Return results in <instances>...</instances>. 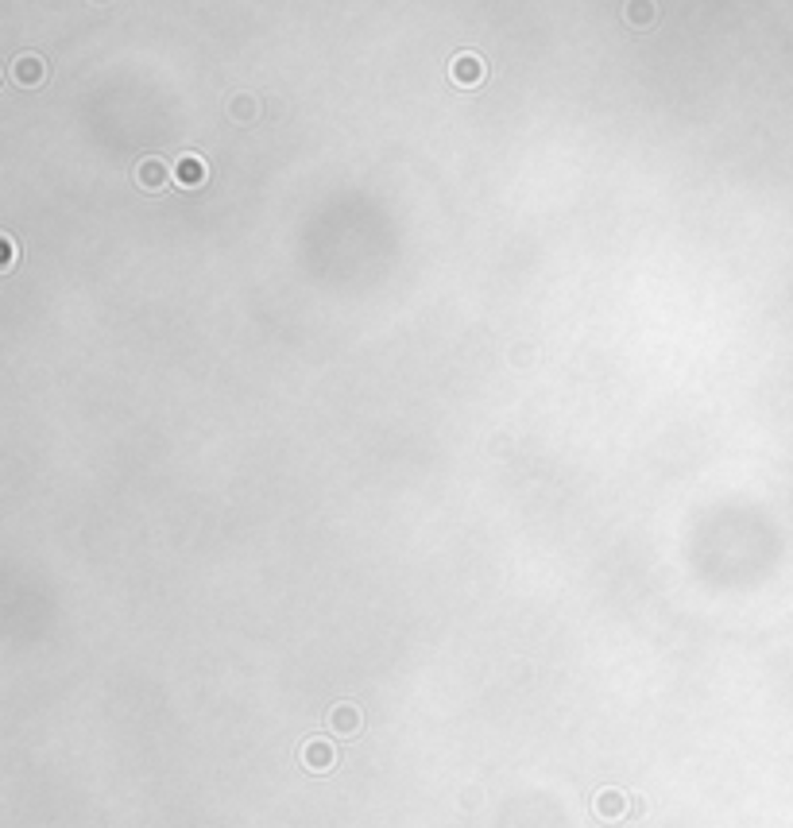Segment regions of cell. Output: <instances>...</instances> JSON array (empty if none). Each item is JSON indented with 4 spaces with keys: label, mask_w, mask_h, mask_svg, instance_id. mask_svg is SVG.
Returning <instances> with one entry per match:
<instances>
[{
    "label": "cell",
    "mask_w": 793,
    "mask_h": 828,
    "mask_svg": "<svg viewBox=\"0 0 793 828\" xmlns=\"http://www.w3.org/2000/svg\"><path fill=\"white\" fill-rule=\"evenodd\" d=\"M302 763H306V771L325 774V771H330V766L337 763V748H333L330 740L313 736V740H306V748H302Z\"/></svg>",
    "instance_id": "6da1fadb"
},
{
    "label": "cell",
    "mask_w": 793,
    "mask_h": 828,
    "mask_svg": "<svg viewBox=\"0 0 793 828\" xmlns=\"http://www.w3.org/2000/svg\"><path fill=\"white\" fill-rule=\"evenodd\" d=\"M631 801L635 798H627L623 790H600L597 794V817L600 821H620L631 813Z\"/></svg>",
    "instance_id": "7a4b0ae2"
},
{
    "label": "cell",
    "mask_w": 793,
    "mask_h": 828,
    "mask_svg": "<svg viewBox=\"0 0 793 828\" xmlns=\"http://www.w3.org/2000/svg\"><path fill=\"white\" fill-rule=\"evenodd\" d=\"M360 724H364V716H360V708L356 705H333L330 708V728L337 732L341 740H353Z\"/></svg>",
    "instance_id": "3957f363"
},
{
    "label": "cell",
    "mask_w": 793,
    "mask_h": 828,
    "mask_svg": "<svg viewBox=\"0 0 793 828\" xmlns=\"http://www.w3.org/2000/svg\"><path fill=\"white\" fill-rule=\"evenodd\" d=\"M449 74L457 86H480L484 81V63L476 54H457L453 58V66H449Z\"/></svg>",
    "instance_id": "277c9868"
},
{
    "label": "cell",
    "mask_w": 793,
    "mask_h": 828,
    "mask_svg": "<svg viewBox=\"0 0 793 828\" xmlns=\"http://www.w3.org/2000/svg\"><path fill=\"white\" fill-rule=\"evenodd\" d=\"M12 78H16L20 86H39L43 81V63L35 54H23V58H16V66H12Z\"/></svg>",
    "instance_id": "5b68a950"
},
{
    "label": "cell",
    "mask_w": 793,
    "mask_h": 828,
    "mask_svg": "<svg viewBox=\"0 0 793 828\" xmlns=\"http://www.w3.org/2000/svg\"><path fill=\"white\" fill-rule=\"evenodd\" d=\"M174 179H179L182 186L205 182V163H202V155H182V159H179V171H174Z\"/></svg>",
    "instance_id": "8992f818"
},
{
    "label": "cell",
    "mask_w": 793,
    "mask_h": 828,
    "mask_svg": "<svg viewBox=\"0 0 793 828\" xmlns=\"http://www.w3.org/2000/svg\"><path fill=\"white\" fill-rule=\"evenodd\" d=\"M627 20L635 23V28H647V23H655L658 16V8H655V0H627Z\"/></svg>",
    "instance_id": "52a82bcc"
},
{
    "label": "cell",
    "mask_w": 793,
    "mask_h": 828,
    "mask_svg": "<svg viewBox=\"0 0 793 828\" xmlns=\"http://www.w3.org/2000/svg\"><path fill=\"white\" fill-rule=\"evenodd\" d=\"M139 182H144L147 190H159V186H167V167H163L159 159L139 163Z\"/></svg>",
    "instance_id": "ba28073f"
}]
</instances>
